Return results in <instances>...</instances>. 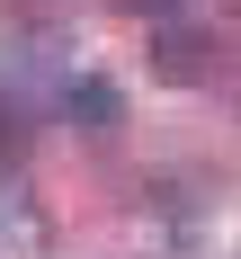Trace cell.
<instances>
[{"mask_svg": "<svg viewBox=\"0 0 241 259\" xmlns=\"http://www.w3.org/2000/svg\"><path fill=\"white\" fill-rule=\"evenodd\" d=\"M54 116L63 125H89V134H107L116 116H125V90L107 72H72V80H54Z\"/></svg>", "mask_w": 241, "mask_h": 259, "instance_id": "7a4b0ae2", "label": "cell"}, {"mask_svg": "<svg viewBox=\"0 0 241 259\" xmlns=\"http://www.w3.org/2000/svg\"><path fill=\"white\" fill-rule=\"evenodd\" d=\"M116 9H134V18H170V9H187V0H116Z\"/></svg>", "mask_w": 241, "mask_h": 259, "instance_id": "3957f363", "label": "cell"}, {"mask_svg": "<svg viewBox=\"0 0 241 259\" xmlns=\"http://www.w3.org/2000/svg\"><path fill=\"white\" fill-rule=\"evenodd\" d=\"M152 72L170 80V90H187V80H206L214 72V27L197 18V9H170V18H152Z\"/></svg>", "mask_w": 241, "mask_h": 259, "instance_id": "6da1fadb", "label": "cell"}]
</instances>
